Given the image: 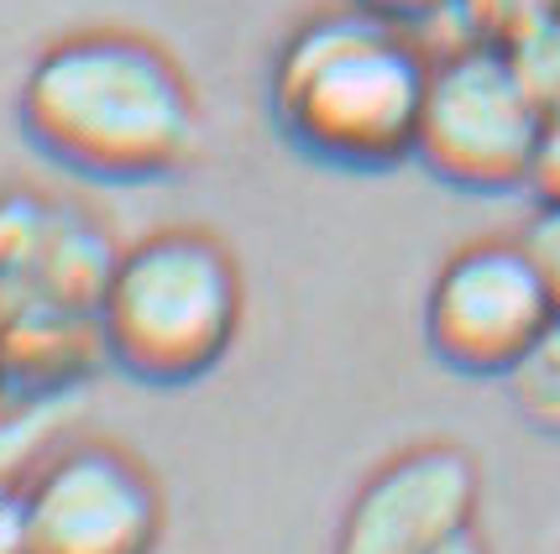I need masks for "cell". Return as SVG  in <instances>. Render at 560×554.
<instances>
[{"label":"cell","instance_id":"obj_14","mask_svg":"<svg viewBox=\"0 0 560 554\" xmlns=\"http://www.w3.org/2000/svg\"><path fill=\"white\" fill-rule=\"evenodd\" d=\"M0 554H32L26 533V492L0 476Z\"/></svg>","mask_w":560,"mask_h":554},{"label":"cell","instance_id":"obj_10","mask_svg":"<svg viewBox=\"0 0 560 554\" xmlns=\"http://www.w3.org/2000/svg\"><path fill=\"white\" fill-rule=\"evenodd\" d=\"M560 0H456V22L462 37H482V43H513L518 32H529L535 22L556 16Z\"/></svg>","mask_w":560,"mask_h":554},{"label":"cell","instance_id":"obj_11","mask_svg":"<svg viewBox=\"0 0 560 554\" xmlns=\"http://www.w3.org/2000/svg\"><path fill=\"white\" fill-rule=\"evenodd\" d=\"M524 246L535 251L539 272L550 283V298H556V319H560V204H539L529 231H524Z\"/></svg>","mask_w":560,"mask_h":554},{"label":"cell","instance_id":"obj_12","mask_svg":"<svg viewBox=\"0 0 560 554\" xmlns=\"http://www.w3.org/2000/svg\"><path fill=\"white\" fill-rule=\"evenodd\" d=\"M529 193H535V204H560V110H545V121H539Z\"/></svg>","mask_w":560,"mask_h":554},{"label":"cell","instance_id":"obj_4","mask_svg":"<svg viewBox=\"0 0 560 554\" xmlns=\"http://www.w3.org/2000/svg\"><path fill=\"white\" fill-rule=\"evenodd\" d=\"M539 121L545 110L518 84L509 52L482 37H462L445 52H430L415 163L462 193L529 189Z\"/></svg>","mask_w":560,"mask_h":554},{"label":"cell","instance_id":"obj_13","mask_svg":"<svg viewBox=\"0 0 560 554\" xmlns=\"http://www.w3.org/2000/svg\"><path fill=\"white\" fill-rule=\"evenodd\" d=\"M351 5H362V11L383 16V22L409 26V32L440 22V16H456V0H351Z\"/></svg>","mask_w":560,"mask_h":554},{"label":"cell","instance_id":"obj_8","mask_svg":"<svg viewBox=\"0 0 560 554\" xmlns=\"http://www.w3.org/2000/svg\"><path fill=\"white\" fill-rule=\"evenodd\" d=\"M503 382H509L513 409L524 413L539 434H560V319L513 362Z\"/></svg>","mask_w":560,"mask_h":554},{"label":"cell","instance_id":"obj_6","mask_svg":"<svg viewBox=\"0 0 560 554\" xmlns=\"http://www.w3.org/2000/svg\"><path fill=\"white\" fill-rule=\"evenodd\" d=\"M26 492L32 554H158L163 486L126 445L73 439L52 450Z\"/></svg>","mask_w":560,"mask_h":554},{"label":"cell","instance_id":"obj_9","mask_svg":"<svg viewBox=\"0 0 560 554\" xmlns=\"http://www.w3.org/2000/svg\"><path fill=\"white\" fill-rule=\"evenodd\" d=\"M503 52L539 110H560V11L503 43Z\"/></svg>","mask_w":560,"mask_h":554},{"label":"cell","instance_id":"obj_7","mask_svg":"<svg viewBox=\"0 0 560 554\" xmlns=\"http://www.w3.org/2000/svg\"><path fill=\"white\" fill-rule=\"evenodd\" d=\"M482 497L477 456L451 439L409 445L383 460L336 529V554H424L430 544L471 529Z\"/></svg>","mask_w":560,"mask_h":554},{"label":"cell","instance_id":"obj_3","mask_svg":"<svg viewBox=\"0 0 560 554\" xmlns=\"http://www.w3.org/2000/svg\"><path fill=\"white\" fill-rule=\"evenodd\" d=\"M95 345L142 387L210 377L246 319L231 246L199 225H163L121 246L95 288Z\"/></svg>","mask_w":560,"mask_h":554},{"label":"cell","instance_id":"obj_5","mask_svg":"<svg viewBox=\"0 0 560 554\" xmlns=\"http://www.w3.org/2000/svg\"><path fill=\"white\" fill-rule=\"evenodd\" d=\"M556 325V298L524 236L456 246L424 293V345L462 377H509Z\"/></svg>","mask_w":560,"mask_h":554},{"label":"cell","instance_id":"obj_15","mask_svg":"<svg viewBox=\"0 0 560 554\" xmlns=\"http://www.w3.org/2000/svg\"><path fill=\"white\" fill-rule=\"evenodd\" d=\"M424 554H492V550L482 544L477 529H462V533H451V539H440V544H430Z\"/></svg>","mask_w":560,"mask_h":554},{"label":"cell","instance_id":"obj_1","mask_svg":"<svg viewBox=\"0 0 560 554\" xmlns=\"http://www.w3.org/2000/svg\"><path fill=\"white\" fill-rule=\"evenodd\" d=\"M26 142L90 184H158L199 157L205 116L184 63L126 26L63 32L16 90Z\"/></svg>","mask_w":560,"mask_h":554},{"label":"cell","instance_id":"obj_2","mask_svg":"<svg viewBox=\"0 0 560 554\" xmlns=\"http://www.w3.org/2000/svg\"><path fill=\"white\" fill-rule=\"evenodd\" d=\"M430 48L419 32L362 5H325L289 26L268 69V110L283 142L325 168L377 173L415 157Z\"/></svg>","mask_w":560,"mask_h":554}]
</instances>
